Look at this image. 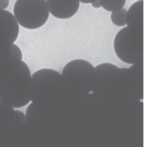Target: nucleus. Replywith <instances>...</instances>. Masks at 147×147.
<instances>
[{"mask_svg":"<svg viewBox=\"0 0 147 147\" xmlns=\"http://www.w3.org/2000/svg\"><path fill=\"white\" fill-rule=\"evenodd\" d=\"M31 73L28 64L22 61L15 67H6L0 78V102L9 109L27 105L32 97Z\"/></svg>","mask_w":147,"mask_h":147,"instance_id":"1","label":"nucleus"},{"mask_svg":"<svg viewBox=\"0 0 147 147\" xmlns=\"http://www.w3.org/2000/svg\"><path fill=\"white\" fill-rule=\"evenodd\" d=\"M117 57L127 64L134 65L143 60V28L126 26L117 33L113 39Z\"/></svg>","mask_w":147,"mask_h":147,"instance_id":"2","label":"nucleus"},{"mask_svg":"<svg viewBox=\"0 0 147 147\" xmlns=\"http://www.w3.org/2000/svg\"><path fill=\"white\" fill-rule=\"evenodd\" d=\"M13 13L19 25L29 30L42 27L49 17L46 0H16Z\"/></svg>","mask_w":147,"mask_h":147,"instance_id":"3","label":"nucleus"},{"mask_svg":"<svg viewBox=\"0 0 147 147\" xmlns=\"http://www.w3.org/2000/svg\"><path fill=\"white\" fill-rule=\"evenodd\" d=\"M94 66L87 60L77 59L67 62L61 75L64 80H75L94 78Z\"/></svg>","mask_w":147,"mask_h":147,"instance_id":"4","label":"nucleus"},{"mask_svg":"<svg viewBox=\"0 0 147 147\" xmlns=\"http://www.w3.org/2000/svg\"><path fill=\"white\" fill-rule=\"evenodd\" d=\"M0 31H1L6 51L16 42L20 33V26L13 14L5 9H0Z\"/></svg>","mask_w":147,"mask_h":147,"instance_id":"5","label":"nucleus"},{"mask_svg":"<svg viewBox=\"0 0 147 147\" xmlns=\"http://www.w3.org/2000/svg\"><path fill=\"white\" fill-rule=\"evenodd\" d=\"M49 11L59 20H67L78 13L80 8L79 0H46Z\"/></svg>","mask_w":147,"mask_h":147,"instance_id":"6","label":"nucleus"},{"mask_svg":"<svg viewBox=\"0 0 147 147\" xmlns=\"http://www.w3.org/2000/svg\"><path fill=\"white\" fill-rule=\"evenodd\" d=\"M62 79L61 74L56 70L49 68L39 69L31 75L33 94L37 87L57 83Z\"/></svg>","mask_w":147,"mask_h":147,"instance_id":"7","label":"nucleus"},{"mask_svg":"<svg viewBox=\"0 0 147 147\" xmlns=\"http://www.w3.org/2000/svg\"><path fill=\"white\" fill-rule=\"evenodd\" d=\"M127 26L143 28V0H138L132 4L127 11Z\"/></svg>","mask_w":147,"mask_h":147,"instance_id":"8","label":"nucleus"},{"mask_svg":"<svg viewBox=\"0 0 147 147\" xmlns=\"http://www.w3.org/2000/svg\"><path fill=\"white\" fill-rule=\"evenodd\" d=\"M127 71V69H120L115 64L104 62L98 64L94 68V78L98 80L115 78Z\"/></svg>","mask_w":147,"mask_h":147,"instance_id":"9","label":"nucleus"},{"mask_svg":"<svg viewBox=\"0 0 147 147\" xmlns=\"http://www.w3.org/2000/svg\"><path fill=\"white\" fill-rule=\"evenodd\" d=\"M23 59V53L21 49L15 44L9 47L7 52V62L6 67H15L20 64Z\"/></svg>","mask_w":147,"mask_h":147,"instance_id":"10","label":"nucleus"},{"mask_svg":"<svg viewBox=\"0 0 147 147\" xmlns=\"http://www.w3.org/2000/svg\"><path fill=\"white\" fill-rule=\"evenodd\" d=\"M127 0H99L101 7L109 12H113L122 9Z\"/></svg>","mask_w":147,"mask_h":147,"instance_id":"11","label":"nucleus"},{"mask_svg":"<svg viewBox=\"0 0 147 147\" xmlns=\"http://www.w3.org/2000/svg\"><path fill=\"white\" fill-rule=\"evenodd\" d=\"M127 9L122 8L120 10L113 11L110 14V20L112 23L119 27H123L126 25Z\"/></svg>","mask_w":147,"mask_h":147,"instance_id":"12","label":"nucleus"},{"mask_svg":"<svg viewBox=\"0 0 147 147\" xmlns=\"http://www.w3.org/2000/svg\"><path fill=\"white\" fill-rule=\"evenodd\" d=\"M36 109V105L33 102L31 103L28 106V109H26V117L27 120L30 119L32 115L34 114Z\"/></svg>","mask_w":147,"mask_h":147,"instance_id":"13","label":"nucleus"},{"mask_svg":"<svg viewBox=\"0 0 147 147\" xmlns=\"http://www.w3.org/2000/svg\"><path fill=\"white\" fill-rule=\"evenodd\" d=\"M14 112L16 113V115L18 117V119L21 121L22 123H25L26 122L27 119L26 117V115H24V113L23 112H22L21 111H19V110H14Z\"/></svg>","mask_w":147,"mask_h":147,"instance_id":"14","label":"nucleus"},{"mask_svg":"<svg viewBox=\"0 0 147 147\" xmlns=\"http://www.w3.org/2000/svg\"><path fill=\"white\" fill-rule=\"evenodd\" d=\"M9 4V0H0V9H5Z\"/></svg>","mask_w":147,"mask_h":147,"instance_id":"15","label":"nucleus"},{"mask_svg":"<svg viewBox=\"0 0 147 147\" xmlns=\"http://www.w3.org/2000/svg\"><path fill=\"white\" fill-rule=\"evenodd\" d=\"M91 5H92V6L94 7V8L98 9V8H101V5H100V2H99V0H96V1L92 2L91 3Z\"/></svg>","mask_w":147,"mask_h":147,"instance_id":"16","label":"nucleus"},{"mask_svg":"<svg viewBox=\"0 0 147 147\" xmlns=\"http://www.w3.org/2000/svg\"><path fill=\"white\" fill-rule=\"evenodd\" d=\"M96 1V0H79L80 2H81L84 4H91L92 3Z\"/></svg>","mask_w":147,"mask_h":147,"instance_id":"17","label":"nucleus"}]
</instances>
